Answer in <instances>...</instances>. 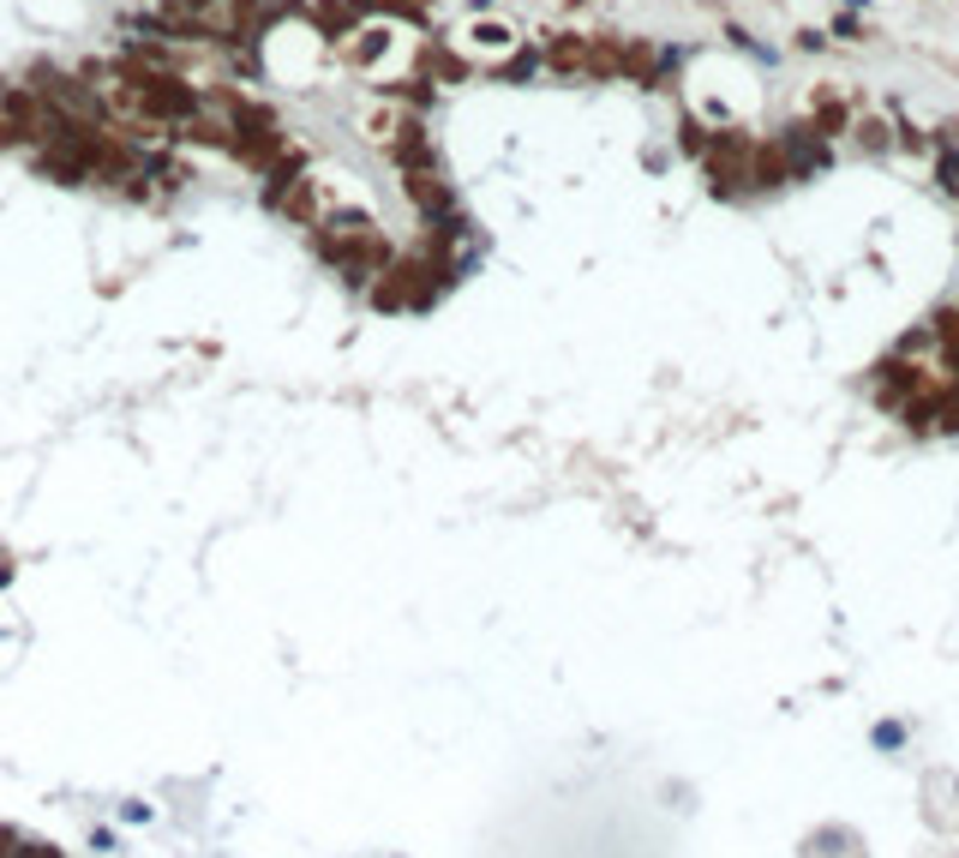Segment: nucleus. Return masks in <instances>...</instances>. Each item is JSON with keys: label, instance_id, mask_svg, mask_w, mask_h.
Masks as SVG:
<instances>
[{"label": "nucleus", "instance_id": "f257e3e1", "mask_svg": "<svg viewBox=\"0 0 959 858\" xmlns=\"http://www.w3.org/2000/svg\"><path fill=\"white\" fill-rule=\"evenodd\" d=\"M342 61H348L360 78H373V85H402V78L414 73V61H420V36L408 31L402 19H366V24L348 31Z\"/></svg>", "mask_w": 959, "mask_h": 858}, {"label": "nucleus", "instance_id": "f03ea898", "mask_svg": "<svg viewBox=\"0 0 959 858\" xmlns=\"http://www.w3.org/2000/svg\"><path fill=\"white\" fill-rule=\"evenodd\" d=\"M450 49L474 66H510L528 43H522V24L504 19V12H468L456 24V36H450Z\"/></svg>", "mask_w": 959, "mask_h": 858}, {"label": "nucleus", "instance_id": "7ed1b4c3", "mask_svg": "<svg viewBox=\"0 0 959 858\" xmlns=\"http://www.w3.org/2000/svg\"><path fill=\"white\" fill-rule=\"evenodd\" d=\"M899 97H882V103H852V127H845L840 151H852L863 162H894L899 157Z\"/></svg>", "mask_w": 959, "mask_h": 858}, {"label": "nucleus", "instance_id": "20e7f679", "mask_svg": "<svg viewBox=\"0 0 959 858\" xmlns=\"http://www.w3.org/2000/svg\"><path fill=\"white\" fill-rule=\"evenodd\" d=\"M720 36L732 43V54H744V61L756 66V73H767V78H774V73H786V61H791V49L767 43L762 31H750V24H737V19H725V24H720Z\"/></svg>", "mask_w": 959, "mask_h": 858}, {"label": "nucleus", "instance_id": "39448f33", "mask_svg": "<svg viewBox=\"0 0 959 858\" xmlns=\"http://www.w3.org/2000/svg\"><path fill=\"white\" fill-rule=\"evenodd\" d=\"M828 36H833V49H840V43H870V36H875V24H870V19H858V12H845V7H833Z\"/></svg>", "mask_w": 959, "mask_h": 858}, {"label": "nucleus", "instance_id": "423d86ee", "mask_svg": "<svg viewBox=\"0 0 959 858\" xmlns=\"http://www.w3.org/2000/svg\"><path fill=\"white\" fill-rule=\"evenodd\" d=\"M786 49L804 54V61H821V54H833V36H828V24H798Z\"/></svg>", "mask_w": 959, "mask_h": 858}, {"label": "nucleus", "instance_id": "0eeeda50", "mask_svg": "<svg viewBox=\"0 0 959 858\" xmlns=\"http://www.w3.org/2000/svg\"><path fill=\"white\" fill-rule=\"evenodd\" d=\"M899 744H906V727H899V720L875 727V751H899Z\"/></svg>", "mask_w": 959, "mask_h": 858}, {"label": "nucleus", "instance_id": "6e6552de", "mask_svg": "<svg viewBox=\"0 0 959 858\" xmlns=\"http://www.w3.org/2000/svg\"><path fill=\"white\" fill-rule=\"evenodd\" d=\"M840 7H845V12H858V19H870V12H875V0H840Z\"/></svg>", "mask_w": 959, "mask_h": 858}]
</instances>
